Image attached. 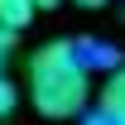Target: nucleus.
I'll list each match as a JSON object with an SVG mask.
<instances>
[{
	"mask_svg": "<svg viewBox=\"0 0 125 125\" xmlns=\"http://www.w3.org/2000/svg\"><path fill=\"white\" fill-rule=\"evenodd\" d=\"M96 111L125 125V62H115V67L106 72V82H101V92H96Z\"/></svg>",
	"mask_w": 125,
	"mask_h": 125,
	"instance_id": "2",
	"label": "nucleus"
},
{
	"mask_svg": "<svg viewBox=\"0 0 125 125\" xmlns=\"http://www.w3.org/2000/svg\"><path fill=\"white\" fill-rule=\"evenodd\" d=\"M10 43H15V34L0 29V72H5V58H10Z\"/></svg>",
	"mask_w": 125,
	"mask_h": 125,
	"instance_id": "5",
	"label": "nucleus"
},
{
	"mask_svg": "<svg viewBox=\"0 0 125 125\" xmlns=\"http://www.w3.org/2000/svg\"><path fill=\"white\" fill-rule=\"evenodd\" d=\"M72 5H82V10H101L106 0H72Z\"/></svg>",
	"mask_w": 125,
	"mask_h": 125,
	"instance_id": "6",
	"label": "nucleus"
},
{
	"mask_svg": "<svg viewBox=\"0 0 125 125\" xmlns=\"http://www.w3.org/2000/svg\"><path fill=\"white\" fill-rule=\"evenodd\" d=\"M34 5H39V10H53V5H62V0H34Z\"/></svg>",
	"mask_w": 125,
	"mask_h": 125,
	"instance_id": "7",
	"label": "nucleus"
},
{
	"mask_svg": "<svg viewBox=\"0 0 125 125\" xmlns=\"http://www.w3.org/2000/svg\"><path fill=\"white\" fill-rule=\"evenodd\" d=\"M29 96L39 115H48V120H72L87 111L92 77L77 53V39H53L29 58Z\"/></svg>",
	"mask_w": 125,
	"mask_h": 125,
	"instance_id": "1",
	"label": "nucleus"
},
{
	"mask_svg": "<svg viewBox=\"0 0 125 125\" xmlns=\"http://www.w3.org/2000/svg\"><path fill=\"white\" fill-rule=\"evenodd\" d=\"M34 15H39L34 0H0V29H10V34H24L34 24Z\"/></svg>",
	"mask_w": 125,
	"mask_h": 125,
	"instance_id": "3",
	"label": "nucleus"
},
{
	"mask_svg": "<svg viewBox=\"0 0 125 125\" xmlns=\"http://www.w3.org/2000/svg\"><path fill=\"white\" fill-rule=\"evenodd\" d=\"M15 101H19V92H15V82H10L5 72H0V115H10V111H15Z\"/></svg>",
	"mask_w": 125,
	"mask_h": 125,
	"instance_id": "4",
	"label": "nucleus"
}]
</instances>
